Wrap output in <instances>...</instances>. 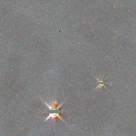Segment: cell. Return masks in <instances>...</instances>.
<instances>
[{
    "label": "cell",
    "instance_id": "1",
    "mask_svg": "<svg viewBox=\"0 0 136 136\" xmlns=\"http://www.w3.org/2000/svg\"><path fill=\"white\" fill-rule=\"evenodd\" d=\"M69 98H66L65 99V100H64V102H61V104H59V105H58L57 104V102H56V100H53V102H52V103L51 104H49L47 103V102L45 101V100H43V99H42V98H41L42 100V101L45 103V104L46 105V106L49 108V110H57L58 111L59 110H60V108L63 105V104L64 103V102H66V100H67Z\"/></svg>",
    "mask_w": 136,
    "mask_h": 136
},
{
    "label": "cell",
    "instance_id": "2",
    "mask_svg": "<svg viewBox=\"0 0 136 136\" xmlns=\"http://www.w3.org/2000/svg\"><path fill=\"white\" fill-rule=\"evenodd\" d=\"M57 118H59V119L61 120L64 123H66L65 121H64V120L60 116V113H51V114H49V116H48L46 118L45 120V122H47V120H50V119H52V120H53L54 122H55V120H56V119H57ZM66 124H67V123H66Z\"/></svg>",
    "mask_w": 136,
    "mask_h": 136
},
{
    "label": "cell",
    "instance_id": "3",
    "mask_svg": "<svg viewBox=\"0 0 136 136\" xmlns=\"http://www.w3.org/2000/svg\"><path fill=\"white\" fill-rule=\"evenodd\" d=\"M107 83H102V84H99L98 85V86L96 88V89L95 90H97V89L100 88V89H102V88H105L106 90H108V88L106 87V84Z\"/></svg>",
    "mask_w": 136,
    "mask_h": 136
}]
</instances>
